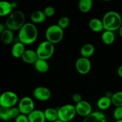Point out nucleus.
<instances>
[{"label": "nucleus", "instance_id": "1", "mask_svg": "<svg viewBox=\"0 0 122 122\" xmlns=\"http://www.w3.org/2000/svg\"><path fill=\"white\" fill-rule=\"evenodd\" d=\"M38 37V28L32 22H26L19 31L18 39L25 45L32 44L36 41Z\"/></svg>", "mask_w": 122, "mask_h": 122}, {"label": "nucleus", "instance_id": "2", "mask_svg": "<svg viewBox=\"0 0 122 122\" xmlns=\"http://www.w3.org/2000/svg\"><path fill=\"white\" fill-rule=\"evenodd\" d=\"M104 30L114 32L120 29L122 25V17L118 12L110 11L104 15L102 19Z\"/></svg>", "mask_w": 122, "mask_h": 122}, {"label": "nucleus", "instance_id": "3", "mask_svg": "<svg viewBox=\"0 0 122 122\" xmlns=\"http://www.w3.org/2000/svg\"><path fill=\"white\" fill-rule=\"evenodd\" d=\"M26 23V16L22 11L15 10L7 16L5 26L13 31H19Z\"/></svg>", "mask_w": 122, "mask_h": 122}, {"label": "nucleus", "instance_id": "4", "mask_svg": "<svg viewBox=\"0 0 122 122\" xmlns=\"http://www.w3.org/2000/svg\"><path fill=\"white\" fill-rule=\"evenodd\" d=\"M46 40L53 44H57L61 42L64 37V30L57 24L50 25L47 28L45 33Z\"/></svg>", "mask_w": 122, "mask_h": 122}, {"label": "nucleus", "instance_id": "5", "mask_svg": "<svg viewBox=\"0 0 122 122\" xmlns=\"http://www.w3.org/2000/svg\"><path fill=\"white\" fill-rule=\"evenodd\" d=\"M38 58L48 61L52 57L55 51L54 44L47 40L39 43L36 50Z\"/></svg>", "mask_w": 122, "mask_h": 122}, {"label": "nucleus", "instance_id": "6", "mask_svg": "<svg viewBox=\"0 0 122 122\" xmlns=\"http://www.w3.org/2000/svg\"><path fill=\"white\" fill-rule=\"evenodd\" d=\"M58 119L63 122H70L75 118L77 115L75 105L72 104H65L58 109Z\"/></svg>", "mask_w": 122, "mask_h": 122}, {"label": "nucleus", "instance_id": "7", "mask_svg": "<svg viewBox=\"0 0 122 122\" xmlns=\"http://www.w3.org/2000/svg\"><path fill=\"white\" fill-rule=\"evenodd\" d=\"M18 95L13 91H5L0 95V106L10 108L15 106L19 102Z\"/></svg>", "mask_w": 122, "mask_h": 122}, {"label": "nucleus", "instance_id": "8", "mask_svg": "<svg viewBox=\"0 0 122 122\" xmlns=\"http://www.w3.org/2000/svg\"><path fill=\"white\" fill-rule=\"evenodd\" d=\"M18 108L20 113L28 115L35 110V103L32 98L29 96H24L19 100Z\"/></svg>", "mask_w": 122, "mask_h": 122}, {"label": "nucleus", "instance_id": "9", "mask_svg": "<svg viewBox=\"0 0 122 122\" xmlns=\"http://www.w3.org/2000/svg\"><path fill=\"white\" fill-rule=\"evenodd\" d=\"M75 68L79 74L81 75H86L91 70V62L89 58L81 56L76 60Z\"/></svg>", "mask_w": 122, "mask_h": 122}, {"label": "nucleus", "instance_id": "10", "mask_svg": "<svg viewBox=\"0 0 122 122\" xmlns=\"http://www.w3.org/2000/svg\"><path fill=\"white\" fill-rule=\"evenodd\" d=\"M52 93L48 87L45 86H38L36 87L33 92V96L35 99L39 101H47L51 98Z\"/></svg>", "mask_w": 122, "mask_h": 122}, {"label": "nucleus", "instance_id": "11", "mask_svg": "<svg viewBox=\"0 0 122 122\" xmlns=\"http://www.w3.org/2000/svg\"><path fill=\"white\" fill-rule=\"evenodd\" d=\"M75 107L77 114L83 117H85L92 112L91 104L86 100H82L81 102L76 104Z\"/></svg>", "mask_w": 122, "mask_h": 122}, {"label": "nucleus", "instance_id": "12", "mask_svg": "<svg viewBox=\"0 0 122 122\" xmlns=\"http://www.w3.org/2000/svg\"><path fill=\"white\" fill-rule=\"evenodd\" d=\"M83 122H107V119L102 112L94 111L84 117Z\"/></svg>", "mask_w": 122, "mask_h": 122}, {"label": "nucleus", "instance_id": "13", "mask_svg": "<svg viewBox=\"0 0 122 122\" xmlns=\"http://www.w3.org/2000/svg\"><path fill=\"white\" fill-rule=\"evenodd\" d=\"M21 59L24 62L27 64H34L38 60V56L36 50L27 49L25 51Z\"/></svg>", "mask_w": 122, "mask_h": 122}, {"label": "nucleus", "instance_id": "14", "mask_svg": "<svg viewBox=\"0 0 122 122\" xmlns=\"http://www.w3.org/2000/svg\"><path fill=\"white\" fill-rule=\"evenodd\" d=\"M29 122H45V118L44 111L41 110H36L32 111L27 115Z\"/></svg>", "mask_w": 122, "mask_h": 122}, {"label": "nucleus", "instance_id": "15", "mask_svg": "<svg viewBox=\"0 0 122 122\" xmlns=\"http://www.w3.org/2000/svg\"><path fill=\"white\" fill-rule=\"evenodd\" d=\"M25 50L26 49H25V44L18 41L14 43L11 51V55L13 57L19 59L21 58Z\"/></svg>", "mask_w": 122, "mask_h": 122}, {"label": "nucleus", "instance_id": "16", "mask_svg": "<svg viewBox=\"0 0 122 122\" xmlns=\"http://www.w3.org/2000/svg\"><path fill=\"white\" fill-rule=\"evenodd\" d=\"M89 28L94 32H101L104 31L102 20L98 18H93L89 22Z\"/></svg>", "mask_w": 122, "mask_h": 122}, {"label": "nucleus", "instance_id": "17", "mask_svg": "<svg viewBox=\"0 0 122 122\" xmlns=\"http://www.w3.org/2000/svg\"><path fill=\"white\" fill-rule=\"evenodd\" d=\"M0 40L5 45L11 44L14 40V31L6 28L0 35Z\"/></svg>", "mask_w": 122, "mask_h": 122}, {"label": "nucleus", "instance_id": "18", "mask_svg": "<svg viewBox=\"0 0 122 122\" xmlns=\"http://www.w3.org/2000/svg\"><path fill=\"white\" fill-rule=\"evenodd\" d=\"M30 20L32 23L36 24H41L45 22L46 20V17L44 11L41 10H36L32 12L30 14Z\"/></svg>", "mask_w": 122, "mask_h": 122}, {"label": "nucleus", "instance_id": "19", "mask_svg": "<svg viewBox=\"0 0 122 122\" xmlns=\"http://www.w3.org/2000/svg\"><path fill=\"white\" fill-rule=\"evenodd\" d=\"M112 104V97L107 95L101 97L97 103V107L101 111L108 110Z\"/></svg>", "mask_w": 122, "mask_h": 122}, {"label": "nucleus", "instance_id": "20", "mask_svg": "<svg viewBox=\"0 0 122 122\" xmlns=\"http://www.w3.org/2000/svg\"><path fill=\"white\" fill-rule=\"evenodd\" d=\"M95 47L91 43H86L83 45L80 50L81 56L86 58H90L95 53Z\"/></svg>", "mask_w": 122, "mask_h": 122}, {"label": "nucleus", "instance_id": "21", "mask_svg": "<svg viewBox=\"0 0 122 122\" xmlns=\"http://www.w3.org/2000/svg\"><path fill=\"white\" fill-rule=\"evenodd\" d=\"M12 3L7 1H0V17L9 16L13 12Z\"/></svg>", "mask_w": 122, "mask_h": 122}, {"label": "nucleus", "instance_id": "22", "mask_svg": "<svg viewBox=\"0 0 122 122\" xmlns=\"http://www.w3.org/2000/svg\"><path fill=\"white\" fill-rule=\"evenodd\" d=\"M116 36L114 32L104 30L101 35V40L104 44L107 45L113 44L115 41Z\"/></svg>", "mask_w": 122, "mask_h": 122}, {"label": "nucleus", "instance_id": "23", "mask_svg": "<svg viewBox=\"0 0 122 122\" xmlns=\"http://www.w3.org/2000/svg\"><path fill=\"white\" fill-rule=\"evenodd\" d=\"M44 114H45L46 120L50 122H53L58 119V110L54 108L49 107L45 110Z\"/></svg>", "mask_w": 122, "mask_h": 122}, {"label": "nucleus", "instance_id": "24", "mask_svg": "<svg viewBox=\"0 0 122 122\" xmlns=\"http://www.w3.org/2000/svg\"><path fill=\"white\" fill-rule=\"evenodd\" d=\"M36 70L40 73H46L49 70V64L47 61L38 58L34 63Z\"/></svg>", "mask_w": 122, "mask_h": 122}, {"label": "nucleus", "instance_id": "25", "mask_svg": "<svg viewBox=\"0 0 122 122\" xmlns=\"http://www.w3.org/2000/svg\"><path fill=\"white\" fill-rule=\"evenodd\" d=\"M93 7L92 0H79L78 2L79 10L83 13H89Z\"/></svg>", "mask_w": 122, "mask_h": 122}, {"label": "nucleus", "instance_id": "26", "mask_svg": "<svg viewBox=\"0 0 122 122\" xmlns=\"http://www.w3.org/2000/svg\"><path fill=\"white\" fill-rule=\"evenodd\" d=\"M112 101L116 107L122 106V90L118 91L112 94Z\"/></svg>", "mask_w": 122, "mask_h": 122}, {"label": "nucleus", "instance_id": "27", "mask_svg": "<svg viewBox=\"0 0 122 122\" xmlns=\"http://www.w3.org/2000/svg\"><path fill=\"white\" fill-rule=\"evenodd\" d=\"M0 119L5 122L11 120L10 114V108L0 106Z\"/></svg>", "mask_w": 122, "mask_h": 122}, {"label": "nucleus", "instance_id": "28", "mask_svg": "<svg viewBox=\"0 0 122 122\" xmlns=\"http://www.w3.org/2000/svg\"><path fill=\"white\" fill-rule=\"evenodd\" d=\"M70 23V19L67 16H63L58 20L57 25L63 30L67 28Z\"/></svg>", "mask_w": 122, "mask_h": 122}, {"label": "nucleus", "instance_id": "29", "mask_svg": "<svg viewBox=\"0 0 122 122\" xmlns=\"http://www.w3.org/2000/svg\"><path fill=\"white\" fill-rule=\"evenodd\" d=\"M113 117L116 120L122 119V106H117L113 111Z\"/></svg>", "mask_w": 122, "mask_h": 122}, {"label": "nucleus", "instance_id": "30", "mask_svg": "<svg viewBox=\"0 0 122 122\" xmlns=\"http://www.w3.org/2000/svg\"><path fill=\"white\" fill-rule=\"evenodd\" d=\"M20 111L18 106H13L10 108V114L11 119H15L20 114Z\"/></svg>", "mask_w": 122, "mask_h": 122}, {"label": "nucleus", "instance_id": "31", "mask_svg": "<svg viewBox=\"0 0 122 122\" xmlns=\"http://www.w3.org/2000/svg\"><path fill=\"white\" fill-rule=\"evenodd\" d=\"M44 13H45L46 17H51L55 14L56 10H55L54 7H53L52 6H47L44 9Z\"/></svg>", "mask_w": 122, "mask_h": 122}, {"label": "nucleus", "instance_id": "32", "mask_svg": "<svg viewBox=\"0 0 122 122\" xmlns=\"http://www.w3.org/2000/svg\"><path fill=\"white\" fill-rule=\"evenodd\" d=\"M15 122H29L27 115L20 114L15 118Z\"/></svg>", "mask_w": 122, "mask_h": 122}, {"label": "nucleus", "instance_id": "33", "mask_svg": "<svg viewBox=\"0 0 122 122\" xmlns=\"http://www.w3.org/2000/svg\"><path fill=\"white\" fill-rule=\"evenodd\" d=\"M72 99L73 101L75 103V104H77V103L79 102L81 100H83L82 99V96L81 95V94L79 93H76L73 95L72 96Z\"/></svg>", "mask_w": 122, "mask_h": 122}, {"label": "nucleus", "instance_id": "34", "mask_svg": "<svg viewBox=\"0 0 122 122\" xmlns=\"http://www.w3.org/2000/svg\"><path fill=\"white\" fill-rule=\"evenodd\" d=\"M117 74L119 77L122 78V65L118 68L117 69Z\"/></svg>", "mask_w": 122, "mask_h": 122}, {"label": "nucleus", "instance_id": "35", "mask_svg": "<svg viewBox=\"0 0 122 122\" xmlns=\"http://www.w3.org/2000/svg\"><path fill=\"white\" fill-rule=\"evenodd\" d=\"M5 27L6 26H5L3 23H0V35H1V33L4 32V31L5 29H6Z\"/></svg>", "mask_w": 122, "mask_h": 122}, {"label": "nucleus", "instance_id": "36", "mask_svg": "<svg viewBox=\"0 0 122 122\" xmlns=\"http://www.w3.org/2000/svg\"><path fill=\"white\" fill-rule=\"evenodd\" d=\"M119 35H120V37L122 38V25L121 26V27L120 28V29H119Z\"/></svg>", "mask_w": 122, "mask_h": 122}, {"label": "nucleus", "instance_id": "37", "mask_svg": "<svg viewBox=\"0 0 122 122\" xmlns=\"http://www.w3.org/2000/svg\"><path fill=\"white\" fill-rule=\"evenodd\" d=\"M63 122V121L60 120L58 119V120H57L54 121V122Z\"/></svg>", "mask_w": 122, "mask_h": 122}, {"label": "nucleus", "instance_id": "38", "mask_svg": "<svg viewBox=\"0 0 122 122\" xmlns=\"http://www.w3.org/2000/svg\"><path fill=\"white\" fill-rule=\"evenodd\" d=\"M116 122H122V120H116Z\"/></svg>", "mask_w": 122, "mask_h": 122}, {"label": "nucleus", "instance_id": "39", "mask_svg": "<svg viewBox=\"0 0 122 122\" xmlns=\"http://www.w3.org/2000/svg\"><path fill=\"white\" fill-rule=\"evenodd\" d=\"M102 1H106V2H108V1H112V0H102Z\"/></svg>", "mask_w": 122, "mask_h": 122}]
</instances>
